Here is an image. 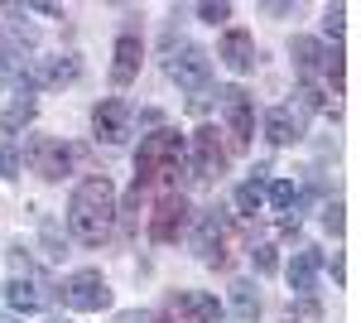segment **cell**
Segmentation results:
<instances>
[{"instance_id": "16", "label": "cell", "mask_w": 361, "mask_h": 323, "mask_svg": "<svg viewBox=\"0 0 361 323\" xmlns=\"http://www.w3.org/2000/svg\"><path fill=\"white\" fill-rule=\"evenodd\" d=\"M318 270H323V251H299L294 266H289V290L294 295H308L313 280H318Z\"/></svg>"}, {"instance_id": "4", "label": "cell", "mask_w": 361, "mask_h": 323, "mask_svg": "<svg viewBox=\"0 0 361 323\" xmlns=\"http://www.w3.org/2000/svg\"><path fill=\"white\" fill-rule=\"evenodd\" d=\"M63 304L78 309V314H102V309L111 304V290H106L102 270H78V275H68V285H63Z\"/></svg>"}, {"instance_id": "14", "label": "cell", "mask_w": 361, "mask_h": 323, "mask_svg": "<svg viewBox=\"0 0 361 323\" xmlns=\"http://www.w3.org/2000/svg\"><path fill=\"white\" fill-rule=\"evenodd\" d=\"M135 73H140V34H121L116 39V63H111V82L116 87H130L135 82Z\"/></svg>"}, {"instance_id": "27", "label": "cell", "mask_w": 361, "mask_h": 323, "mask_svg": "<svg viewBox=\"0 0 361 323\" xmlns=\"http://www.w3.org/2000/svg\"><path fill=\"white\" fill-rule=\"evenodd\" d=\"M342 20H347V10H328V20H323V29H328V34H342Z\"/></svg>"}, {"instance_id": "30", "label": "cell", "mask_w": 361, "mask_h": 323, "mask_svg": "<svg viewBox=\"0 0 361 323\" xmlns=\"http://www.w3.org/2000/svg\"><path fill=\"white\" fill-rule=\"evenodd\" d=\"M58 323H63V319H58Z\"/></svg>"}, {"instance_id": "15", "label": "cell", "mask_w": 361, "mask_h": 323, "mask_svg": "<svg viewBox=\"0 0 361 323\" xmlns=\"http://www.w3.org/2000/svg\"><path fill=\"white\" fill-rule=\"evenodd\" d=\"M5 299H10V309H20V314H39L44 304H49V295L29 280V270L25 275H10L5 280Z\"/></svg>"}, {"instance_id": "2", "label": "cell", "mask_w": 361, "mask_h": 323, "mask_svg": "<svg viewBox=\"0 0 361 323\" xmlns=\"http://www.w3.org/2000/svg\"><path fill=\"white\" fill-rule=\"evenodd\" d=\"M183 155H188V140L178 131H169L159 126L154 135H145L140 140V155H135V189L149 193V189H164L178 179V169H183Z\"/></svg>"}, {"instance_id": "5", "label": "cell", "mask_w": 361, "mask_h": 323, "mask_svg": "<svg viewBox=\"0 0 361 323\" xmlns=\"http://www.w3.org/2000/svg\"><path fill=\"white\" fill-rule=\"evenodd\" d=\"M183 160L193 164V179L212 184V179L226 169V150H222V140H217V126H202V131H193V140H188V155H183Z\"/></svg>"}, {"instance_id": "11", "label": "cell", "mask_w": 361, "mask_h": 323, "mask_svg": "<svg viewBox=\"0 0 361 323\" xmlns=\"http://www.w3.org/2000/svg\"><path fill=\"white\" fill-rule=\"evenodd\" d=\"M92 131H97V140H106V145H121L126 135H130V107L126 102H102V107L92 111Z\"/></svg>"}, {"instance_id": "24", "label": "cell", "mask_w": 361, "mask_h": 323, "mask_svg": "<svg viewBox=\"0 0 361 323\" xmlns=\"http://www.w3.org/2000/svg\"><path fill=\"white\" fill-rule=\"evenodd\" d=\"M250 256H255V270H260V275H270V270L279 266V256H275V246H255V251H250Z\"/></svg>"}, {"instance_id": "10", "label": "cell", "mask_w": 361, "mask_h": 323, "mask_svg": "<svg viewBox=\"0 0 361 323\" xmlns=\"http://www.w3.org/2000/svg\"><path fill=\"white\" fill-rule=\"evenodd\" d=\"M29 164H34V174H44V179H63L68 174V164L78 160L63 140H29Z\"/></svg>"}, {"instance_id": "28", "label": "cell", "mask_w": 361, "mask_h": 323, "mask_svg": "<svg viewBox=\"0 0 361 323\" xmlns=\"http://www.w3.org/2000/svg\"><path fill=\"white\" fill-rule=\"evenodd\" d=\"M116 323H149V319H145V314H140V309H135V314H121V319H116Z\"/></svg>"}, {"instance_id": "12", "label": "cell", "mask_w": 361, "mask_h": 323, "mask_svg": "<svg viewBox=\"0 0 361 323\" xmlns=\"http://www.w3.org/2000/svg\"><path fill=\"white\" fill-rule=\"evenodd\" d=\"M169 319H188V323H217L222 319V304L212 295H173L169 299Z\"/></svg>"}, {"instance_id": "22", "label": "cell", "mask_w": 361, "mask_h": 323, "mask_svg": "<svg viewBox=\"0 0 361 323\" xmlns=\"http://www.w3.org/2000/svg\"><path fill=\"white\" fill-rule=\"evenodd\" d=\"M265 193H270V208H279V213H289V208L299 203V189H294L289 179H275V184H270Z\"/></svg>"}, {"instance_id": "25", "label": "cell", "mask_w": 361, "mask_h": 323, "mask_svg": "<svg viewBox=\"0 0 361 323\" xmlns=\"http://www.w3.org/2000/svg\"><path fill=\"white\" fill-rule=\"evenodd\" d=\"M197 15L207 25H222V20H231V5H197Z\"/></svg>"}, {"instance_id": "8", "label": "cell", "mask_w": 361, "mask_h": 323, "mask_svg": "<svg viewBox=\"0 0 361 323\" xmlns=\"http://www.w3.org/2000/svg\"><path fill=\"white\" fill-rule=\"evenodd\" d=\"M78 58H39L34 68H20V92H34V87H63V82H78Z\"/></svg>"}, {"instance_id": "13", "label": "cell", "mask_w": 361, "mask_h": 323, "mask_svg": "<svg viewBox=\"0 0 361 323\" xmlns=\"http://www.w3.org/2000/svg\"><path fill=\"white\" fill-rule=\"evenodd\" d=\"M231 68V73H250L255 68V39H250L246 29H226V39H222V54H217Z\"/></svg>"}, {"instance_id": "23", "label": "cell", "mask_w": 361, "mask_h": 323, "mask_svg": "<svg viewBox=\"0 0 361 323\" xmlns=\"http://www.w3.org/2000/svg\"><path fill=\"white\" fill-rule=\"evenodd\" d=\"M0 174L5 179H20V150L15 145H0Z\"/></svg>"}, {"instance_id": "18", "label": "cell", "mask_w": 361, "mask_h": 323, "mask_svg": "<svg viewBox=\"0 0 361 323\" xmlns=\"http://www.w3.org/2000/svg\"><path fill=\"white\" fill-rule=\"evenodd\" d=\"M294 63H299V73H304V78H318V73H323V63H328V49H323L318 39L299 34V39H294Z\"/></svg>"}, {"instance_id": "7", "label": "cell", "mask_w": 361, "mask_h": 323, "mask_svg": "<svg viewBox=\"0 0 361 323\" xmlns=\"http://www.w3.org/2000/svg\"><path fill=\"white\" fill-rule=\"evenodd\" d=\"M183 222H188V203H183V193H164L159 203H154V213H149V242H178V232H183Z\"/></svg>"}, {"instance_id": "26", "label": "cell", "mask_w": 361, "mask_h": 323, "mask_svg": "<svg viewBox=\"0 0 361 323\" xmlns=\"http://www.w3.org/2000/svg\"><path fill=\"white\" fill-rule=\"evenodd\" d=\"M323 227H328L333 237H342V203H328V208H323Z\"/></svg>"}, {"instance_id": "29", "label": "cell", "mask_w": 361, "mask_h": 323, "mask_svg": "<svg viewBox=\"0 0 361 323\" xmlns=\"http://www.w3.org/2000/svg\"><path fill=\"white\" fill-rule=\"evenodd\" d=\"M0 323H15V319H10V314H0Z\"/></svg>"}, {"instance_id": "1", "label": "cell", "mask_w": 361, "mask_h": 323, "mask_svg": "<svg viewBox=\"0 0 361 323\" xmlns=\"http://www.w3.org/2000/svg\"><path fill=\"white\" fill-rule=\"evenodd\" d=\"M68 227L82 246H102L116 227V189L106 174H92L73 189V203H68Z\"/></svg>"}, {"instance_id": "6", "label": "cell", "mask_w": 361, "mask_h": 323, "mask_svg": "<svg viewBox=\"0 0 361 323\" xmlns=\"http://www.w3.org/2000/svg\"><path fill=\"white\" fill-rule=\"evenodd\" d=\"M169 78L178 82V87H188V92H197L193 107H202V92H207V82H212V58L202 54L197 44H188L183 54L169 58Z\"/></svg>"}, {"instance_id": "9", "label": "cell", "mask_w": 361, "mask_h": 323, "mask_svg": "<svg viewBox=\"0 0 361 323\" xmlns=\"http://www.w3.org/2000/svg\"><path fill=\"white\" fill-rule=\"evenodd\" d=\"M222 97V116H226V131H231V145L241 150L250 145V135H255V111H250V97L241 87H222L217 92Z\"/></svg>"}, {"instance_id": "20", "label": "cell", "mask_w": 361, "mask_h": 323, "mask_svg": "<svg viewBox=\"0 0 361 323\" xmlns=\"http://www.w3.org/2000/svg\"><path fill=\"white\" fill-rule=\"evenodd\" d=\"M34 97H20V102H10V107H5V116H0V131L5 135H20L29 126V121H34Z\"/></svg>"}, {"instance_id": "19", "label": "cell", "mask_w": 361, "mask_h": 323, "mask_svg": "<svg viewBox=\"0 0 361 323\" xmlns=\"http://www.w3.org/2000/svg\"><path fill=\"white\" fill-rule=\"evenodd\" d=\"M265 174H270V169L260 164V169H255V179H246V184L236 189V213H241V217L260 213V203H265Z\"/></svg>"}, {"instance_id": "17", "label": "cell", "mask_w": 361, "mask_h": 323, "mask_svg": "<svg viewBox=\"0 0 361 323\" xmlns=\"http://www.w3.org/2000/svg\"><path fill=\"white\" fill-rule=\"evenodd\" d=\"M265 135L275 140V145H294L299 135H304V126H299V116L289 107H275L270 116H265Z\"/></svg>"}, {"instance_id": "21", "label": "cell", "mask_w": 361, "mask_h": 323, "mask_svg": "<svg viewBox=\"0 0 361 323\" xmlns=\"http://www.w3.org/2000/svg\"><path fill=\"white\" fill-rule=\"evenodd\" d=\"M231 309H236V319L255 323V314H260V295H255L250 280H236V285H231Z\"/></svg>"}, {"instance_id": "3", "label": "cell", "mask_w": 361, "mask_h": 323, "mask_svg": "<svg viewBox=\"0 0 361 323\" xmlns=\"http://www.w3.org/2000/svg\"><path fill=\"white\" fill-rule=\"evenodd\" d=\"M231 246H236L231 217H226L222 208L202 213V227H197V251H202V261L217 266V270H226V266H231Z\"/></svg>"}]
</instances>
